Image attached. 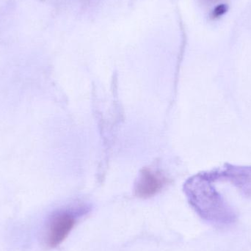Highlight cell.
Masks as SVG:
<instances>
[{
    "mask_svg": "<svg viewBox=\"0 0 251 251\" xmlns=\"http://www.w3.org/2000/svg\"><path fill=\"white\" fill-rule=\"evenodd\" d=\"M185 192L193 209L206 222L226 227L237 221L235 211L218 191L208 171L190 178L186 183Z\"/></svg>",
    "mask_w": 251,
    "mask_h": 251,
    "instance_id": "cell-1",
    "label": "cell"
},
{
    "mask_svg": "<svg viewBox=\"0 0 251 251\" xmlns=\"http://www.w3.org/2000/svg\"><path fill=\"white\" fill-rule=\"evenodd\" d=\"M217 181H227L232 184L242 196L251 198V166H237L226 163L221 168L210 171Z\"/></svg>",
    "mask_w": 251,
    "mask_h": 251,
    "instance_id": "cell-2",
    "label": "cell"
},
{
    "mask_svg": "<svg viewBox=\"0 0 251 251\" xmlns=\"http://www.w3.org/2000/svg\"><path fill=\"white\" fill-rule=\"evenodd\" d=\"M76 224V215L70 210L56 212L50 218L47 232V244L55 248L70 234Z\"/></svg>",
    "mask_w": 251,
    "mask_h": 251,
    "instance_id": "cell-3",
    "label": "cell"
},
{
    "mask_svg": "<svg viewBox=\"0 0 251 251\" xmlns=\"http://www.w3.org/2000/svg\"><path fill=\"white\" fill-rule=\"evenodd\" d=\"M165 184V178L159 173L143 170L136 184V195L142 199L152 197L162 190Z\"/></svg>",
    "mask_w": 251,
    "mask_h": 251,
    "instance_id": "cell-4",
    "label": "cell"
},
{
    "mask_svg": "<svg viewBox=\"0 0 251 251\" xmlns=\"http://www.w3.org/2000/svg\"><path fill=\"white\" fill-rule=\"evenodd\" d=\"M228 7L227 4H219V5L217 6V7L214 9L213 11H212V18H214V19H217V18L223 16V15L225 14V13L228 11Z\"/></svg>",
    "mask_w": 251,
    "mask_h": 251,
    "instance_id": "cell-5",
    "label": "cell"
},
{
    "mask_svg": "<svg viewBox=\"0 0 251 251\" xmlns=\"http://www.w3.org/2000/svg\"><path fill=\"white\" fill-rule=\"evenodd\" d=\"M203 1H204L206 3H215L221 1V0H203Z\"/></svg>",
    "mask_w": 251,
    "mask_h": 251,
    "instance_id": "cell-6",
    "label": "cell"
}]
</instances>
